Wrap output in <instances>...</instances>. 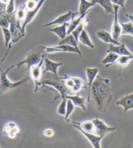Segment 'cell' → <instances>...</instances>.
Segmentation results:
<instances>
[{
	"instance_id": "cell-2",
	"label": "cell",
	"mask_w": 133,
	"mask_h": 148,
	"mask_svg": "<svg viewBox=\"0 0 133 148\" xmlns=\"http://www.w3.org/2000/svg\"><path fill=\"white\" fill-rule=\"evenodd\" d=\"M65 78L66 75L64 76H60L50 72H42V77L38 84L37 90L38 91L41 88L51 87L59 93V97L65 99V96L70 94V90L65 85Z\"/></svg>"
},
{
	"instance_id": "cell-29",
	"label": "cell",
	"mask_w": 133,
	"mask_h": 148,
	"mask_svg": "<svg viewBox=\"0 0 133 148\" xmlns=\"http://www.w3.org/2000/svg\"><path fill=\"white\" fill-rule=\"evenodd\" d=\"M73 81H74V86L73 88L70 90V93L75 94L77 93H79L80 91L82 88H83L84 85V82L83 80L79 77H73Z\"/></svg>"
},
{
	"instance_id": "cell-26",
	"label": "cell",
	"mask_w": 133,
	"mask_h": 148,
	"mask_svg": "<svg viewBox=\"0 0 133 148\" xmlns=\"http://www.w3.org/2000/svg\"><path fill=\"white\" fill-rule=\"evenodd\" d=\"M133 60V53L129 56H119L118 60H117L116 65L119 66V76L121 75L122 69L127 66Z\"/></svg>"
},
{
	"instance_id": "cell-35",
	"label": "cell",
	"mask_w": 133,
	"mask_h": 148,
	"mask_svg": "<svg viewBox=\"0 0 133 148\" xmlns=\"http://www.w3.org/2000/svg\"><path fill=\"white\" fill-rule=\"evenodd\" d=\"M10 22L7 15H2L0 16V27L9 28Z\"/></svg>"
},
{
	"instance_id": "cell-3",
	"label": "cell",
	"mask_w": 133,
	"mask_h": 148,
	"mask_svg": "<svg viewBox=\"0 0 133 148\" xmlns=\"http://www.w3.org/2000/svg\"><path fill=\"white\" fill-rule=\"evenodd\" d=\"M14 67V65H12L7 69L5 71H3L0 67V94L11 91L12 90H16L22 86L26 84L30 78L28 76H25L22 80L16 82H12L7 77V74Z\"/></svg>"
},
{
	"instance_id": "cell-7",
	"label": "cell",
	"mask_w": 133,
	"mask_h": 148,
	"mask_svg": "<svg viewBox=\"0 0 133 148\" xmlns=\"http://www.w3.org/2000/svg\"><path fill=\"white\" fill-rule=\"evenodd\" d=\"M44 56H45L43 55L42 59L41 60V61L38 64L33 66V67H31L29 72L31 78L32 79L35 84V88L34 90L35 93L37 92L38 91V90H37L38 84L42 75V71H43L42 68H43V58H44Z\"/></svg>"
},
{
	"instance_id": "cell-37",
	"label": "cell",
	"mask_w": 133,
	"mask_h": 148,
	"mask_svg": "<svg viewBox=\"0 0 133 148\" xmlns=\"http://www.w3.org/2000/svg\"><path fill=\"white\" fill-rule=\"evenodd\" d=\"M112 3L113 5H116L119 6L121 7L123 11L125 12V14L126 13V11H125V3L126 2V0H111Z\"/></svg>"
},
{
	"instance_id": "cell-13",
	"label": "cell",
	"mask_w": 133,
	"mask_h": 148,
	"mask_svg": "<svg viewBox=\"0 0 133 148\" xmlns=\"http://www.w3.org/2000/svg\"><path fill=\"white\" fill-rule=\"evenodd\" d=\"M116 104L121 106L125 113L133 110V93L123 96L116 102Z\"/></svg>"
},
{
	"instance_id": "cell-10",
	"label": "cell",
	"mask_w": 133,
	"mask_h": 148,
	"mask_svg": "<svg viewBox=\"0 0 133 148\" xmlns=\"http://www.w3.org/2000/svg\"><path fill=\"white\" fill-rule=\"evenodd\" d=\"M120 7L114 5V21L111 27V35L114 39L118 40L121 36V25L118 20V11Z\"/></svg>"
},
{
	"instance_id": "cell-40",
	"label": "cell",
	"mask_w": 133,
	"mask_h": 148,
	"mask_svg": "<svg viewBox=\"0 0 133 148\" xmlns=\"http://www.w3.org/2000/svg\"><path fill=\"white\" fill-rule=\"evenodd\" d=\"M5 7H6V5H5L3 3H2V2L0 1V11L5 9Z\"/></svg>"
},
{
	"instance_id": "cell-15",
	"label": "cell",
	"mask_w": 133,
	"mask_h": 148,
	"mask_svg": "<svg viewBox=\"0 0 133 148\" xmlns=\"http://www.w3.org/2000/svg\"><path fill=\"white\" fill-rule=\"evenodd\" d=\"M107 52H114L119 56H129L132 54V53L128 49L124 43L119 45L110 44L109 48L107 50Z\"/></svg>"
},
{
	"instance_id": "cell-23",
	"label": "cell",
	"mask_w": 133,
	"mask_h": 148,
	"mask_svg": "<svg viewBox=\"0 0 133 148\" xmlns=\"http://www.w3.org/2000/svg\"><path fill=\"white\" fill-rule=\"evenodd\" d=\"M78 41L80 42L84 46H86V47L90 48V49H94V48H95V46L92 41L88 34L84 29L82 31L80 35H79Z\"/></svg>"
},
{
	"instance_id": "cell-16",
	"label": "cell",
	"mask_w": 133,
	"mask_h": 148,
	"mask_svg": "<svg viewBox=\"0 0 133 148\" xmlns=\"http://www.w3.org/2000/svg\"><path fill=\"white\" fill-rule=\"evenodd\" d=\"M96 35L102 42L107 44H112L115 45H119L121 44L118 40L114 39L112 37L111 33L105 31V30H99L96 32Z\"/></svg>"
},
{
	"instance_id": "cell-20",
	"label": "cell",
	"mask_w": 133,
	"mask_h": 148,
	"mask_svg": "<svg viewBox=\"0 0 133 148\" xmlns=\"http://www.w3.org/2000/svg\"><path fill=\"white\" fill-rule=\"evenodd\" d=\"M119 57V55L114 52H108V54L101 61L102 65H104L106 68H109L112 65H116V63Z\"/></svg>"
},
{
	"instance_id": "cell-28",
	"label": "cell",
	"mask_w": 133,
	"mask_h": 148,
	"mask_svg": "<svg viewBox=\"0 0 133 148\" xmlns=\"http://www.w3.org/2000/svg\"><path fill=\"white\" fill-rule=\"evenodd\" d=\"M14 14L17 22L21 23L22 22L24 21L25 17V14H26V9H25V3L20 5L16 11H15Z\"/></svg>"
},
{
	"instance_id": "cell-1",
	"label": "cell",
	"mask_w": 133,
	"mask_h": 148,
	"mask_svg": "<svg viewBox=\"0 0 133 148\" xmlns=\"http://www.w3.org/2000/svg\"><path fill=\"white\" fill-rule=\"evenodd\" d=\"M112 98L111 81L109 78L97 76L90 90V99L96 110L105 113L111 105Z\"/></svg>"
},
{
	"instance_id": "cell-24",
	"label": "cell",
	"mask_w": 133,
	"mask_h": 148,
	"mask_svg": "<svg viewBox=\"0 0 133 148\" xmlns=\"http://www.w3.org/2000/svg\"><path fill=\"white\" fill-rule=\"evenodd\" d=\"M96 3L93 0L89 1L88 0H79V15L85 13V12L90 11L92 7H94L96 5Z\"/></svg>"
},
{
	"instance_id": "cell-30",
	"label": "cell",
	"mask_w": 133,
	"mask_h": 148,
	"mask_svg": "<svg viewBox=\"0 0 133 148\" xmlns=\"http://www.w3.org/2000/svg\"><path fill=\"white\" fill-rule=\"evenodd\" d=\"M67 99V101H66V114L64 116V119L66 123H69L70 121L69 120V119H70V116L73 112L74 110H75V106H74L73 103H72V101H71L70 99Z\"/></svg>"
},
{
	"instance_id": "cell-9",
	"label": "cell",
	"mask_w": 133,
	"mask_h": 148,
	"mask_svg": "<svg viewBox=\"0 0 133 148\" xmlns=\"http://www.w3.org/2000/svg\"><path fill=\"white\" fill-rule=\"evenodd\" d=\"M45 1V0H40V1H38L37 6L35 7V8L34 9L32 10V11H26L25 17L21 25L22 31L24 33H25V28H26L27 25L28 24H29L30 23L34 20L36 16H37V14L38 13V12H39L40 9L42 8V7Z\"/></svg>"
},
{
	"instance_id": "cell-21",
	"label": "cell",
	"mask_w": 133,
	"mask_h": 148,
	"mask_svg": "<svg viewBox=\"0 0 133 148\" xmlns=\"http://www.w3.org/2000/svg\"><path fill=\"white\" fill-rule=\"evenodd\" d=\"M89 11L86 12L84 14L78 15V16H77L76 17L74 18L73 19L71 20V21L69 22V25H68V32H67L68 35L70 34L72 32L73 30L81 24L82 21L83 20V19L85 18L86 15L88 14Z\"/></svg>"
},
{
	"instance_id": "cell-39",
	"label": "cell",
	"mask_w": 133,
	"mask_h": 148,
	"mask_svg": "<svg viewBox=\"0 0 133 148\" xmlns=\"http://www.w3.org/2000/svg\"><path fill=\"white\" fill-rule=\"evenodd\" d=\"M125 15H126V16L130 20V22H132V24H133V14H131L130 13H125Z\"/></svg>"
},
{
	"instance_id": "cell-6",
	"label": "cell",
	"mask_w": 133,
	"mask_h": 148,
	"mask_svg": "<svg viewBox=\"0 0 133 148\" xmlns=\"http://www.w3.org/2000/svg\"><path fill=\"white\" fill-rule=\"evenodd\" d=\"M92 122L95 129L94 134L98 135V136L104 138L107 135L111 134V132H114L116 129V127H109L103 121L96 117V118L92 119Z\"/></svg>"
},
{
	"instance_id": "cell-17",
	"label": "cell",
	"mask_w": 133,
	"mask_h": 148,
	"mask_svg": "<svg viewBox=\"0 0 133 148\" xmlns=\"http://www.w3.org/2000/svg\"><path fill=\"white\" fill-rule=\"evenodd\" d=\"M19 127L13 122H9V123L5 124L3 129V134L5 136H8L11 139L14 138L16 135L19 133Z\"/></svg>"
},
{
	"instance_id": "cell-8",
	"label": "cell",
	"mask_w": 133,
	"mask_h": 148,
	"mask_svg": "<svg viewBox=\"0 0 133 148\" xmlns=\"http://www.w3.org/2000/svg\"><path fill=\"white\" fill-rule=\"evenodd\" d=\"M78 15H79L78 12L70 11L65 14L60 15V16L57 17V18L52 20V21L43 24V27H50V26H52V25H62L63 24H65V23H68L70 22L71 20L73 19L74 18L76 17L77 16H78Z\"/></svg>"
},
{
	"instance_id": "cell-33",
	"label": "cell",
	"mask_w": 133,
	"mask_h": 148,
	"mask_svg": "<svg viewBox=\"0 0 133 148\" xmlns=\"http://www.w3.org/2000/svg\"><path fill=\"white\" fill-rule=\"evenodd\" d=\"M66 101H67V99L66 98L62 99V101H61L60 103L58 104L57 108V113L59 115V116H65L66 110Z\"/></svg>"
},
{
	"instance_id": "cell-25",
	"label": "cell",
	"mask_w": 133,
	"mask_h": 148,
	"mask_svg": "<svg viewBox=\"0 0 133 148\" xmlns=\"http://www.w3.org/2000/svg\"><path fill=\"white\" fill-rule=\"evenodd\" d=\"M72 123H75L80 127V128L83 130V131L89 132V133H94L95 132V129H94V123L92 120H88V121H84L82 123L80 122H77L73 121Z\"/></svg>"
},
{
	"instance_id": "cell-36",
	"label": "cell",
	"mask_w": 133,
	"mask_h": 148,
	"mask_svg": "<svg viewBox=\"0 0 133 148\" xmlns=\"http://www.w3.org/2000/svg\"><path fill=\"white\" fill-rule=\"evenodd\" d=\"M38 1V0H27L25 3L26 11H32L37 6Z\"/></svg>"
},
{
	"instance_id": "cell-19",
	"label": "cell",
	"mask_w": 133,
	"mask_h": 148,
	"mask_svg": "<svg viewBox=\"0 0 133 148\" xmlns=\"http://www.w3.org/2000/svg\"><path fill=\"white\" fill-rule=\"evenodd\" d=\"M69 25L68 23H65L62 25H58V26L51 28L49 30L51 32L57 35L60 39H62L66 37V35H68V27Z\"/></svg>"
},
{
	"instance_id": "cell-27",
	"label": "cell",
	"mask_w": 133,
	"mask_h": 148,
	"mask_svg": "<svg viewBox=\"0 0 133 148\" xmlns=\"http://www.w3.org/2000/svg\"><path fill=\"white\" fill-rule=\"evenodd\" d=\"M58 45H67L71 46L76 48H79L78 47V42L75 40V38L72 35V34H68L66 35V37L58 42Z\"/></svg>"
},
{
	"instance_id": "cell-41",
	"label": "cell",
	"mask_w": 133,
	"mask_h": 148,
	"mask_svg": "<svg viewBox=\"0 0 133 148\" xmlns=\"http://www.w3.org/2000/svg\"><path fill=\"white\" fill-rule=\"evenodd\" d=\"M0 1H1L2 3H3L5 5H7V3H8L9 0H0Z\"/></svg>"
},
{
	"instance_id": "cell-5",
	"label": "cell",
	"mask_w": 133,
	"mask_h": 148,
	"mask_svg": "<svg viewBox=\"0 0 133 148\" xmlns=\"http://www.w3.org/2000/svg\"><path fill=\"white\" fill-rule=\"evenodd\" d=\"M44 52L48 53H54L57 52H68L74 53L79 54V57H82V53L79 48H76L67 45H58L57 46H51V47H45L42 46Z\"/></svg>"
},
{
	"instance_id": "cell-32",
	"label": "cell",
	"mask_w": 133,
	"mask_h": 148,
	"mask_svg": "<svg viewBox=\"0 0 133 148\" xmlns=\"http://www.w3.org/2000/svg\"><path fill=\"white\" fill-rule=\"evenodd\" d=\"M1 30H2V32H3V37H4L5 46L6 48H7L12 39L11 33V31H10L9 28L1 27Z\"/></svg>"
},
{
	"instance_id": "cell-31",
	"label": "cell",
	"mask_w": 133,
	"mask_h": 148,
	"mask_svg": "<svg viewBox=\"0 0 133 148\" xmlns=\"http://www.w3.org/2000/svg\"><path fill=\"white\" fill-rule=\"evenodd\" d=\"M121 25V35H130L133 37V24L131 22L120 23Z\"/></svg>"
},
{
	"instance_id": "cell-14",
	"label": "cell",
	"mask_w": 133,
	"mask_h": 148,
	"mask_svg": "<svg viewBox=\"0 0 133 148\" xmlns=\"http://www.w3.org/2000/svg\"><path fill=\"white\" fill-rule=\"evenodd\" d=\"M43 64H44V69L42 72H50L55 75H58V69L63 65V63L53 62L44 56Z\"/></svg>"
},
{
	"instance_id": "cell-34",
	"label": "cell",
	"mask_w": 133,
	"mask_h": 148,
	"mask_svg": "<svg viewBox=\"0 0 133 148\" xmlns=\"http://www.w3.org/2000/svg\"><path fill=\"white\" fill-rule=\"evenodd\" d=\"M6 14H12L15 12V0H9L5 7Z\"/></svg>"
},
{
	"instance_id": "cell-38",
	"label": "cell",
	"mask_w": 133,
	"mask_h": 148,
	"mask_svg": "<svg viewBox=\"0 0 133 148\" xmlns=\"http://www.w3.org/2000/svg\"><path fill=\"white\" fill-rule=\"evenodd\" d=\"M43 135L45 137H47V138L53 137L55 135V131L54 130H53L52 129H45L43 131Z\"/></svg>"
},
{
	"instance_id": "cell-22",
	"label": "cell",
	"mask_w": 133,
	"mask_h": 148,
	"mask_svg": "<svg viewBox=\"0 0 133 148\" xmlns=\"http://www.w3.org/2000/svg\"><path fill=\"white\" fill-rule=\"evenodd\" d=\"M96 4H98L102 8H103L107 14L114 15V5L111 0H93Z\"/></svg>"
},
{
	"instance_id": "cell-4",
	"label": "cell",
	"mask_w": 133,
	"mask_h": 148,
	"mask_svg": "<svg viewBox=\"0 0 133 148\" xmlns=\"http://www.w3.org/2000/svg\"><path fill=\"white\" fill-rule=\"evenodd\" d=\"M43 51L44 50H43L42 46H39V47L36 48L35 49L28 52L24 60L17 64L18 69H20L22 66L24 65H26L27 70L28 71V73H29L31 67L40 63L43 56L42 54V52H43Z\"/></svg>"
},
{
	"instance_id": "cell-18",
	"label": "cell",
	"mask_w": 133,
	"mask_h": 148,
	"mask_svg": "<svg viewBox=\"0 0 133 148\" xmlns=\"http://www.w3.org/2000/svg\"><path fill=\"white\" fill-rule=\"evenodd\" d=\"M65 98L70 99L75 107L81 108L84 112L87 111L86 105V99L85 98L83 97H81L80 95H78V94L77 95V94H75V95H71V94H69V95H66L65 96Z\"/></svg>"
},
{
	"instance_id": "cell-11",
	"label": "cell",
	"mask_w": 133,
	"mask_h": 148,
	"mask_svg": "<svg viewBox=\"0 0 133 148\" xmlns=\"http://www.w3.org/2000/svg\"><path fill=\"white\" fill-rule=\"evenodd\" d=\"M73 126L74 128H75L78 131H79L83 135V136L86 138L88 140V142L90 143L92 146L94 148H101V142L102 139L103 138V137L98 136L94 133H89V132H86L83 131L80 127H79L75 123H73Z\"/></svg>"
},
{
	"instance_id": "cell-12",
	"label": "cell",
	"mask_w": 133,
	"mask_h": 148,
	"mask_svg": "<svg viewBox=\"0 0 133 148\" xmlns=\"http://www.w3.org/2000/svg\"><path fill=\"white\" fill-rule=\"evenodd\" d=\"M86 72V76L87 80H88V96H87V102L88 103H90L91 99H90V90L91 87L94 81L95 80L96 76L98 75L99 74V69L98 68L94 67V68H86L85 70Z\"/></svg>"
}]
</instances>
